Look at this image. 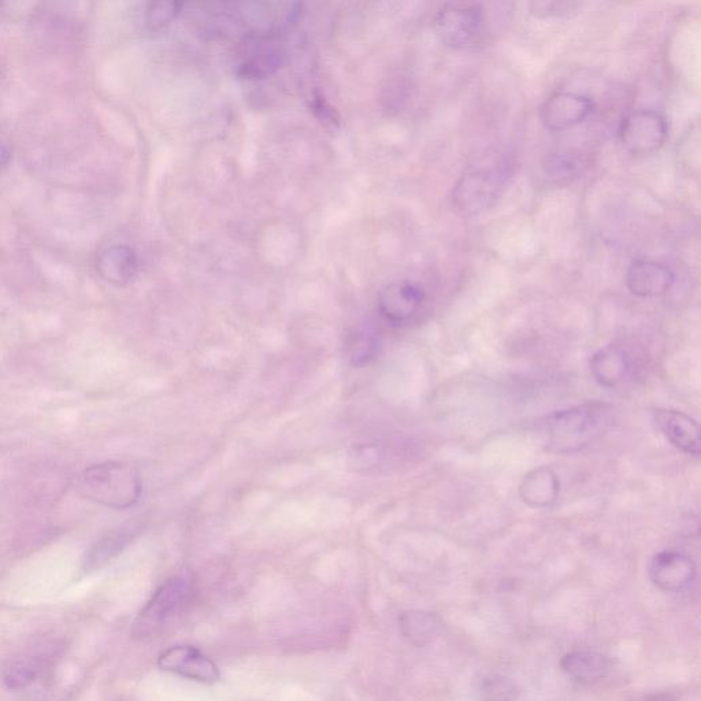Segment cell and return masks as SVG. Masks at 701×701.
I'll return each mask as SVG.
<instances>
[{
    "label": "cell",
    "mask_w": 701,
    "mask_h": 701,
    "mask_svg": "<svg viewBox=\"0 0 701 701\" xmlns=\"http://www.w3.org/2000/svg\"><path fill=\"white\" fill-rule=\"evenodd\" d=\"M593 102L576 92H556L541 107V121L551 131H566L591 116Z\"/></svg>",
    "instance_id": "obj_9"
},
{
    "label": "cell",
    "mask_w": 701,
    "mask_h": 701,
    "mask_svg": "<svg viewBox=\"0 0 701 701\" xmlns=\"http://www.w3.org/2000/svg\"><path fill=\"white\" fill-rule=\"evenodd\" d=\"M628 355L619 346L603 347L591 359V372L595 380L606 388H614L628 377Z\"/></svg>",
    "instance_id": "obj_15"
},
{
    "label": "cell",
    "mask_w": 701,
    "mask_h": 701,
    "mask_svg": "<svg viewBox=\"0 0 701 701\" xmlns=\"http://www.w3.org/2000/svg\"><path fill=\"white\" fill-rule=\"evenodd\" d=\"M484 6L474 2L445 3L435 17L437 35L454 50H470L485 33Z\"/></svg>",
    "instance_id": "obj_4"
},
{
    "label": "cell",
    "mask_w": 701,
    "mask_h": 701,
    "mask_svg": "<svg viewBox=\"0 0 701 701\" xmlns=\"http://www.w3.org/2000/svg\"><path fill=\"white\" fill-rule=\"evenodd\" d=\"M508 176L506 168L492 163L470 168L452 191V206L463 215H477L491 209L502 196Z\"/></svg>",
    "instance_id": "obj_3"
},
{
    "label": "cell",
    "mask_w": 701,
    "mask_h": 701,
    "mask_svg": "<svg viewBox=\"0 0 701 701\" xmlns=\"http://www.w3.org/2000/svg\"><path fill=\"white\" fill-rule=\"evenodd\" d=\"M674 283V273L663 263L639 259L630 265L626 285L639 298H658L669 292Z\"/></svg>",
    "instance_id": "obj_11"
},
{
    "label": "cell",
    "mask_w": 701,
    "mask_h": 701,
    "mask_svg": "<svg viewBox=\"0 0 701 701\" xmlns=\"http://www.w3.org/2000/svg\"><path fill=\"white\" fill-rule=\"evenodd\" d=\"M96 270L106 283L122 287L135 278L139 270V258L131 247L116 244L100 252Z\"/></svg>",
    "instance_id": "obj_13"
},
{
    "label": "cell",
    "mask_w": 701,
    "mask_h": 701,
    "mask_svg": "<svg viewBox=\"0 0 701 701\" xmlns=\"http://www.w3.org/2000/svg\"><path fill=\"white\" fill-rule=\"evenodd\" d=\"M400 632L415 647H425L439 639L445 625L439 615L426 611H407L399 618Z\"/></svg>",
    "instance_id": "obj_17"
},
{
    "label": "cell",
    "mask_w": 701,
    "mask_h": 701,
    "mask_svg": "<svg viewBox=\"0 0 701 701\" xmlns=\"http://www.w3.org/2000/svg\"><path fill=\"white\" fill-rule=\"evenodd\" d=\"M125 543V536L122 533L111 534L102 541H99L92 550L88 552L85 558V567L88 570L98 569L105 565L113 556H116L122 550V544Z\"/></svg>",
    "instance_id": "obj_23"
},
{
    "label": "cell",
    "mask_w": 701,
    "mask_h": 701,
    "mask_svg": "<svg viewBox=\"0 0 701 701\" xmlns=\"http://www.w3.org/2000/svg\"><path fill=\"white\" fill-rule=\"evenodd\" d=\"M39 673L40 665L36 659L18 658L6 667L3 678L10 689H24L36 681Z\"/></svg>",
    "instance_id": "obj_21"
},
{
    "label": "cell",
    "mask_w": 701,
    "mask_h": 701,
    "mask_svg": "<svg viewBox=\"0 0 701 701\" xmlns=\"http://www.w3.org/2000/svg\"><path fill=\"white\" fill-rule=\"evenodd\" d=\"M614 422L613 407L588 403L556 411L544 422L548 448L555 452L581 450L603 436Z\"/></svg>",
    "instance_id": "obj_1"
},
{
    "label": "cell",
    "mask_w": 701,
    "mask_h": 701,
    "mask_svg": "<svg viewBox=\"0 0 701 701\" xmlns=\"http://www.w3.org/2000/svg\"><path fill=\"white\" fill-rule=\"evenodd\" d=\"M588 168V161L581 152L558 151L547 155L544 161L545 176L556 185H569L581 177Z\"/></svg>",
    "instance_id": "obj_19"
},
{
    "label": "cell",
    "mask_w": 701,
    "mask_h": 701,
    "mask_svg": "<svg viewBox=\"0 0 701 701\" xmlns=\"http://www.w3.org/2000/svg\"><path fill=\"white\" fill-rule=\"evenodd\" d=\"M9 159V150H7L5 146H2V144H0V173H2V170L6 168L7 163H9Z\"/></svg>",
    "instance_id": "obj_27"
},
{
    "label": "cell",
    "mask_w": 701,
    "mask_h": 701,
    "mask_svg": "<svg viewBox=\"0 0 701 701\" xmlns=\"http://www.w3.org/2000/svg\"><path fill=\"white\" fill-rule=\"evenodd\" d=\"M382 458H384V452L380 444L359 443L348 452L347 463L352 471L362 474L380 466Z\"/></svg>",
    "instance_id": "obj_22"
},
{
    "label": "cell",
    "mask_w": 701,
    "mask_h": 701,
    "mask_svg": "<svg viewBox=\"0 0 701 701\" xmlns=\"http://www.w3.org/2000/svg\"><path fill=\"white\" fill-rule=\"evenodd\" d=\"M0 10H2V3H0Z\"/></svg>",
    "instance_id": "obj_29"
},
{
    "label": "cell",
    "mask_w": 701,
    "mask_h": 701,
    "mask_svg": "<svg viewBox=\"0 0 701 701\" xmlns=\"http://www.w3.org/2000/svg\"><path fill=\"white\" fill-rule=\"evenodd\" d=\"M562 669L574 680L592 684L606 677L610 662L599 652L574 651L562 659Z\"/></svg>",
    "instance_id": "obj_18"
},
{
    "label": "cell",
    "mask_w": 701,
    "mask_h": 701,
    "mask_svg": "<svg viewBox=\"0 0 701 701\" xmlns=\"http://www.w3.org/2000/svg\"><path fill=\"white\" fill-rule=\"evenodd\" d=\"M177 7L176 3H155V5H151L150 9H148V24L154 28L168 24L176 16Z\"/></svg>",
    "instance_id": "obj_26"
},
{
    "label": "cell",
    "mask_w": 701,
    "mask_h": 701,
    "mask_svg": "<svg viewBox=\"0 0 701 701\" xmlns=\"http://www.w3.org/2000/svg\"><path fill=\"white\" fill-rule=\"evenodd\" d=\"M77 492L85 499L113 510H128L142 497V477L124 462H103L85 469L77 480Z\"/></svg>",
    "instance_id": "obj_2"
},
{
    "label": "cell",
    "mask_w": 701,
    "mask_h": 701,
    "mask_svg": "<svg viewBox=\"0 0 701 701\" xmlns=\"http://www.w3.org/2000/svg\"><path fill=\"white\" fill-rule=\"evenodd\" d=\"M380 341L374 330L369 328L356 329L347 340L348 358L352 365L365 366L376 358Z\"/></svg>",
    "instance_id": "obj_20"
},
{
    "label": "cell",
    "mask_w": 701,
    "mask_h": 701,
    "mask_svg": "<svg viewBox=\"0 0 701 701\" xmlns=\"http://www.w3.org/2000/svg\"><path fill=\"white\" fill-rule=\"evenodd\" d=\"M581 3L576 2H533L530 11L539 18L570 16L580 9Z\"/></svg>",
    "instance_id": "obj_25"
},
{
    "label": "cell",
    "mask_w": 701,
    "mask_h": 701,
    "mask_svg": "<svg viewBox=\"0 0 701 701\" xmlns=\"http://www.w3.org/2000/svg\"><path fill=\"white\" fill-rule=\"evenodd\" d=\"M158 666L163 671L203 684H214L221 680L220 669L213 660L191 645L169 648L159 656Z\"/></svg>",
    "instance_id": "obj_8"
},
{
    "label": "cell",
    "mask_w": 701,
    "mask_h": 701,
    "mask_svg": "<svg viewBox=\"0 0 701 701\" xmlns=\"http://www.w3.org/2000/svg\"><path fill=\"white\" fill-rule=\"evenodd\" d=\"M426 293L413 281H395L378 295V311L392 325L409 324L424 307Z\"/></svg>",
    "instance_id": "obj_7"
},
{
    "label": "cell",
    "mask_w": 701,
    "mask_h": 701,
    "mask_svg": "<svg viewBox=\"0 0 701 701\" xmlns=\"http://www.w3.org/2000/svg\"><path fill=\"white\" fill-rule=\"evenodd\" d=\"M560 481L554 470L547 466L537 467L526 474L519 495L528 506L545 508L558 499Z\"/></svg>",
    "instance_id": "obj_14"
},
{
    "label": "cell",
    "mask_w": 701,
    "mask_h": 701,
    "mask_svg": "<svg viewBox=\"0 0 701 701\" xmlns=\"http://www.w3.org/2000/svg\"><path fill=\"white\" fill-rule=\"evenodd\" d=\"M191 596V582L184 577H174L155 592L135 622L136 636L147 637L161 628L187 604Z\"/></svg>",
    "instance_id": "obj_5"
},
{
    "label": "cell",
    "mask_w": 701,
    "mask_h": 701,
    "mask_svg": "<svg viewBox=\"0 0 701 701\" xmlns=\"http://www.w3.org/2000/svg\"><path fill=\"white\" fill-rule=\"evenodd\" d=\"M669 133L666 117L658 111L640 110L623 118L619 139L626 151L648 155L665 144Z\"/></svg>",
    "instance_id": "obj_6"
},
{
    "label": "cell",
    "mask_w": 701,
    "mask_h": 701,
    "mask_svg": "<svg viewBox=\"0 0 701 701\" xmlns=\"http://www.w3.org/2000/svg\"><path fill=\"white\" fill-rule=\"evenodd\" d=\"M654 415L660 432L674 447L688 455H700L701 432L696 419L675 410L659 409L655 411Z\"/></svg>",
    "instance_id": "obj_12"
},
{
    "label": "cell",
    "mask_w": 701,
    "mask_h": 701,
    "mask_svg": "<svg viewBox=\"0 0 701 701\" xmlns=\"http://www.w3.org/2000/svg\"><path fill=\"white\" fill-rule=\"evenodd\" d=\"M280 48L270 39L254 37L248 40L246 50L241 55V69L247 76L265 77L280 66Z\"/></svg>",
    "instance_id": "obj_16"
},
{
    "label": "cell",
    "mask_w": 701,
    "mask_h": 701,
    "mask_svg": "<svg viewBox=\"0 0 701 701\" xmlns=\"http://www.w3.org/2000/svg\"><path fill=\"white\" fill-rule=\"evenodd\" d=\"M481 695L484 701H517L519 692L513 681L492 675L482 682Z\"/></svg>",
    "instance_id": "obj_24"
},
{
    "label": "cell",
    "mask_w": 701,
    "mask_h": 701,
    "mask_svg": "<svg viewBox=\"0 0 701 701\" xmlns=\"http://www.w3.org/2000/svg\"><path fill=\"white\" fill-rule=\"evenodd\" d=\"M645 701H674V699L669 693H658V695L648 697Z\"/></svg>",
    "instance_id": "obj_28"
},
{
    "label": "cell",
    "mask_w": 701,
    "mask_h": 701,
    "mask_svg": "<svg viewBox=\"0 0 701 701\" xmlns=\"http://www.w3.org/2000/svg\"><path fill=\"white\" fill-rule=\"evenodd\" d=\"M649 576L663 591L680 592L695 580L696 566L684 552L662 551L652 559Z\"/></svg>",
    "instance_id": "obj_10"
}]
</instances>
